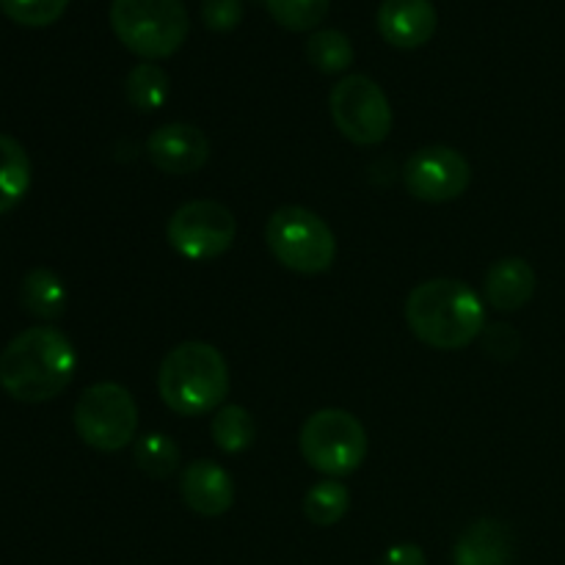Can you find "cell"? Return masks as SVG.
Segmentation results:
<instances>
[{"label":"cell","instance_id":"cell-8","mask_svg":"<svg viewBox=\"0 0 565 565\" xmlns=\"http://www.w3.org/2000/svg\"><path fill=\"white\" fill-rule=\"evenodd\" d=\"M169 246L191 263H210L232 248L237 237V221L226 204L213 199H196L174 210L166 226Z\"/></svg>","mask_w":565,"mask_h":565},{"label":"cell","instance_id":"cell-25","mask_svg":"<svg viewBox=\"0 0 565 565\" xmlns=\"http://www.w3.org/2000/svg\"><path fill=\"white\" fill-rule=\"evenodd\" d=\"M243 0H202V22L215 33H230L241 25Z\"/></svg>","mask_w":565,"mask_h":565},{"label":"cell","instance_id":"cell-20","mask_svg":"<svg viewBox=\"0 0 565 565\" xmlns=\"http://www.w3.org/2000/svg\"><path fill=\"white\" fill-rule=\"evenodd\" d=\"M307 61L323 75H340L348 66L353 64V44L351 39L342 31H334V28H323V31H315L312 36L307 39Z\"/></svg>","mask_w":565,"mask_h":565},{"label":"cell","instance_id":"cell-3","mask_svg":"<svg viewBox=\"0 0 565 565\" xmlns=\"http://www.w3.org/2000/svg\"><path fill=\"white\" fill-rule=\"evenodd\" d=\"M158 390L166 406L180 417L218 412L230 395V367L218 348L207 342H182L166 353L158 373Z\"/></svg>","mask_w":565,"mask_h":565},{"label":"cell","instance_id":"cell-18","mask_svg":"<svg viewBox=\"0 0 565 565\" xmlns=\"http://www.w3.org/2000/svg\"><path fill=\"white\" fill-rule=\"evenodd\" d=\"M125 94L132 108L141 110V114H152L169 103L171 81L158 64L147 61V64L132 66L125 81Z\"/></svg>","mask_w":565,"mask_h":565},{"label":"cell","instance_id":"cell-2","mask_svg":"<svg viewBox=\"0 0 565 565\" xmlns=\"http://www.w3.org/2000/svg\"><path fill=\"white\" fill-rule=\"evenodd\" d=\"M408 329L436 351H461L472 345L486 326L483 301L467 281L430 279L414 287L406 301Z\"/></svg>","mask_w":565,"mask_h":565},{"label":"cell","instance_id":"cell-10","mask_svg":"<svg viewBox=\"0 0 565 565\" xmlns=\"http://www.w3.org/2000/svg\"><path fill=\"white\" fill-rule=\"evenodd\" d=\"M408 193L419 202H452L472 180L467 158L452 147H425L408 158L403 169Z\"/></svg>","mask_w":565,"mask_h":565},{"label":"cell","instance_id":"cell-7","mask_svg":"<svg viewBox=\"0 0 565 565\" xmlns=\"http://www.w3.org/2000/svg\"><path fill=\"white\" fill-rule=\"evenodd\" d=\"M138 408L130 392L114 381L94 384L77 397L75 430L99 452H119L136 439Z\"/></svg>","mask_w":565,"mask_h":565},{"label":"cell","instance_id":"cell-14","mask_svg":"<svg viewBox=\"0 0 565 565\" xmlns=\"http://www.w3.org/2000/svg\"><path fill=\"white\" fill-rule=\"evenodd\" d=\"M513 541L505 524L494 519H480L472 527L463 530L452 550L456 565H511Z\"/></svg>","mask_w":565,"mask_h":565},{"label":"cell","instance_id":"cell-6","mask_svg":"<svg viewBox=\"0 0 565 565\" xmlns=\"http://www.w3.org/2000/svg\"><path fill=\"white\" fill-rule=\"evenodd\" d=\"M298 447L312 469L329 478H345L367 458V430L351 412L323 408L303 423Z\"/></svg>","mask_w":565,"mask_h":565},{"label":"cell","instance_id":"cell-9","mask_svg":"<svg viewBox=\"0 0 565 565\" xmlns=\"http://www.w3.org/2000/svg\"><path fill=\"white\" fill-rule=\"evenodd\" d=\"M331 119L348 141L359 147L381 143L392 130V108L386 94L367 75H348L331 88Z\"/></svg>","mask_w":565,"mask_h":565},{"label":"cell","instance_id":"cell-17","mask_svg":"<svg viewBox=\"0 0 565 565\" xmlns=\"http://www.w3.org/2000/svg\"><path fill=\"white\" fill-rule=\"evenodd\" d=\"M22 307L42 320H55L66 309V287L53 270L33 268L20 287Z\"/></svg>","mask_w":565,"mask_h":565},{"label":"cell","instance_id":"cell-16","mask_svg":"<svg viewBox=\"0 0 565 565\" xmlns=\"http://www.w3.org/2000/svg\"><path fill=\"white\" fill-rule=\"evenodd\" d=\"M31 188V160L20 141L0 132V215L14 210Z\"/></svg>","mask_w":565,"mask_h":565},{"label":"cell","instance_id":"cell-21","mask_svg":"<svg viewBox=\"0 0 565 565\" xmlns=\"http://www.w3.org/2000/svg\"><path fill=\"white\" fill-rule=\"evenodd\" d=\"M210 430H213L215 445L224 452H232V456L248 450L257 439V423H254L252 412L243 406H221L215 412Z\"/></svg>","mask_w":565,"mask_h":565},{"label":"cell","instance_id":"cell-13","mask_svg":"<svg viewBox=\"0 0 565 565\" xmlns=\"http://www.w3.org/2000/svg\"><path fill=\"white\" fill-rule=\"evenodd\" d=\"M180 491L185 505L199 516H224L235 505V483H232L230 472L215 461H207V458L193 461L182 472Z\"/></svg>","mask_w":565,"mask_h":565},{"label":"cell","instance_id":"cell-15","mask_svg":"<svg viewBox=\"0 0 565 565\" xmlns=\"http://www.w3.org/2000/svg\"><path fill=\"white\" fill-rule=\"evenodd\" d=\"M486 298L500 312H516L533 298L535 270L522 257H505L486 274Z\"/></svg>","mask_w":565,"mask_h":565},{"label":"cell","instance_id":"cell-26","mask_svg":"<svg viewBox=\"0 0 565 565\" xmlns=\"http://www.w3.org/2000/svg\"><path fill=\"white\" fill-rule=\"evenodd\" d=\"M381 565H428V561H425V552L419 546L397 544L386 550V555L381 557Z\"/></svg>","mask_w":565,"mask_h":565},{"label":"cell","instance_id":"cell-1","mask_svg":"<svg viewBox=\"0 0 565 565\" xmlns=\"http://www.w3.org/2000/svg\"><path fill=\"white\" fill-rule=\"evenodd\" d=\"M75 370V345L50 326L22 331L0 353V386L20 403L53 401L72 384Z\"/></svg>","mask_w":565,"mask_h":565},{"label":"cell","instance_id":"cell-12","mask_svg":"<svg viewBox=\"0 0 565 565\" xmlns=\"http://www.w3.org/2000/svg\"><path fill=\"white\" fill-rule=\"evenodd\" d=\"M439 28L430 0H384L379 9V31L392 47L417 50L434 39Z\"/></svg>","mask_w":565,"mask_h":565},{"label":"cell","instance_id":"cell-24","mask_svg":"<svg viewBox=\"0 0 565 565\" xmlns=\"http://www.w3.org/2000/svg\"><path fill=\"white\" fill-rule=\"evenodd\" d=\"M70 0H0V9L9 20L25 28H44L61 20Z\"/></svg>","mask_w":565,"mask_h":565},{"label":"cell","instance_id":"cell-19","mask_svg":"<svg viewBox=\"0 0 565 565\" xmlns=\"http://www.w3.org/2000/svg\"><path fill=\"white\" fill-rule=\"evenodd\" d=\"M351 508V491L345 483L337 478H326L315 483L303 497V516L315 524V527H331V524L342 522Z\"/></svg>","mask_w":565,"mask_h":565},{"label":"cell","instance_id":"cell-11","mask_svg":"<svg viewBox=\"0 0 565 565\" xmlns=\"http://www.w3.org/2000/svg\"><path fill=\"white\" fill-rule=\"evenodd\" d=\"M147 154L154 169H160L163 174H193L207 163L210 141L199 127L174 121V125L158 127L149 136Z\"/></svg>","mask_w":565,"mask_h":565},{"label":"cell","instance_id":"cell-5","mask_svg":"<svg viewBox=\"0 0 565 565\" xmlns=\"http://www.w3.org/2000/svg\"><path fill=\"white\" fill-rule=\"evenodd\" d=\"M265 241L270 254L296 274H323L337 257V241L329 224L318 213L298 204H287L270 215Z\"/></svg>","mask_w":565,"mask_h":565},{"label":"cell","instance_id":"cell-4","mask_svg":"<svg viewBox=\"0 0 565 565\" xmlns=\"http://www.w3.org/2000/svg\"><path fill=\"white\" fill-rule=\"evenodd\" d=\"M110 28L130 53L160 61L185 44L191 17L182 0H114Z\"/></svg>","mask_w":565,"mask_h":565},{"label":"cell","instance_id":"cell-22","mask_svg":"<svg viewBox=\"0 0 565 565\" xmlns=\"http://www.w3.org/2000/svg\"><path fill=\"white\" fill-rule=\"evenodd\" d=\"M132 458L138 469L154 480H166L180 467V447L166 434H147L132 445Z\"/></svg>","mask_w":565,"mask_h":565},{"label":"cell","instance_id":"cell-23","mask_svg":"<svg viewBox=\"0 0 565 565\" xmlns=\"http://www.w3.org/2000/svg\"><path fill=\"white\" fill-rule=\"evenodd\" d=\"M265 6L287 31H315L329 14L331 0H265Z\"/></svg>","mask_w":565,"mask_h":565}]
</instances>
